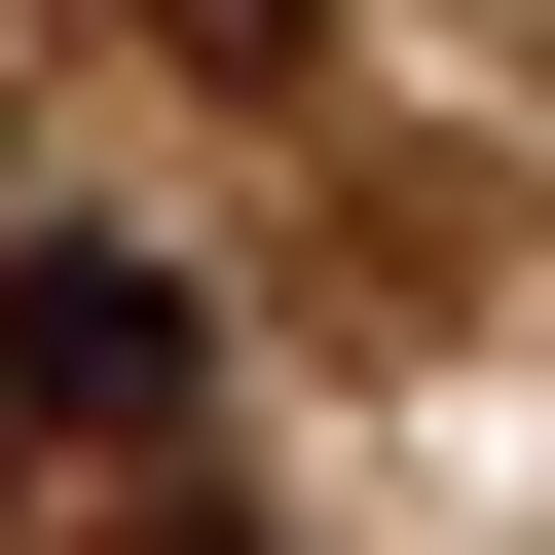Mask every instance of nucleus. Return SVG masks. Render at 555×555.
Segmentation results:
<instances>
[{"label": "nucleus", "instance_id": "obj_2", "mask_svg": "<svg viewBox=\"0 0 555 555\" xmlns=\"http://www.w3.org/2000/svg\"><path fill=\"white\" fill-rule=\"evenodd\" d=\"M149 555H222V518H149Z\"/></svg>", "mask_w": 555, "mask_h": 555}, {"label": "nucleus", "instance_id": "obj_1", "mask_svg": "<svg viewBox=\"0 0 555 555\" xmlns=\"http://www.w3.org/2000/svg\"><path fill=\"white\" fill-rule=\"evenodd\" d=\"M0 408H38V444H185V297H149L112 222H38V259H0Z\"/></svg>", "mask_w": 555, "mask_h": 555}]
</instances>
